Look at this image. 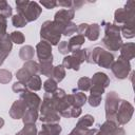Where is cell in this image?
<instances>
[{
  "mask_svg": "<svg viewBox=\"0 0 135 135\" xmlns=\"http://www.w3.org/2000/svg\"><path fill=\"white\" fill-rule=\"evenodd\" d=\"M64 26L65 24H61L55 21H45L41 26L40 37L43 41H46L51 45H56L60 40Z\"/></svg>",
  "mask_w": 135,
  "mask_h": 135,
  "instance_id": "1",
  "label": "cell"
},
{
  "mask_svg": "<svg viewBox=\"0 0 135 135\" xmlns=\"http://www.w3.org/2000/svg\"><path fill=\"white\" fill-rule=\"evenodd\" d=\"M104 37L102 38V44L110 51H118L122 45L120 37V26L115 23H107L104 25Z\"/></svg>",
  "mask_w": 135,
  "mask_h": 135,
  "instance_id": "2",
  "label": "cell"
},
{
  "mask_svg": "<svg viewBox=\"0 0 135 135\" xmlns=\"http://www.w3.org/2000/svg\"><path fill=\"white\" fill-rule=\"evenodd\" d=\"M134 16H135V2L129 1L127 2L123 8H118L115 12V17H114L115 24L121 26L126 22L130 20H134Z\"/></svg>",
  "mask_w": 135,
  "mask_h": 135,
  "instance_id": "3",
  "label": "cell"
},
{
  "mask_svg": "<svg viewBox=\"0 0 135 135\" xmlns=\"http://www.w3.org/2000/svg\"><path fill=\"white\" fill-rule=\"evenodd\" d=\"M120 103V98L117 93L109 92L105 98V117L107 120L116 122V113L118 105Z\"/></svg>",
  "mask_w": 135,
  "mask_h": 135,
  "instance_id": "4",
  "label": "cell"
},
{
  "mask_svg": "<svg viewBox=\"0 0 135 135\" xmlns=\"http://www.w3.org/2000/svg\"><path fill=\"white\" fill-rule=\"evenodd\" d=\"M133 112L134 108L130 102H128L127 100H120L116 113V122H118V124H126L132 118Z\"/></svg>",
  "mask_w": 135,
  "mask_h": 135,
  "instance_id": "5",
  "label": "cell"
},
{
  "mask_svg": "<svg viewBox=\"0 0 135 135\" xmlns=\"http://www.w3.org/2000/svg\"><path fill=\"white\" fill-rule=\"evenodd\" d=\"M110 69L117 79H124L128 77V75L131 71V64H130V61H128L119 56L118 60L114 61Z\"/></svg>",
  "mask_w": 135,
  "mask_h": 135,
  "instance_id": "6",
  "label": "cell"
},
{
  "mask_svg": "<svg viewBox=\"0 0 135 135\" xmlns=\"http://www.w3.org/2000/svg\"><path fill=\"white\" fill-rule=\"evenodd\" d=\"M37 56L40 62H53L52 46L46 41H41L36 45Z\"/></svg>",
  "mask_w": 135,
  "mask_h": 135,
  "instance_id": "7",
  "label": "cell"
},
{
  "mask_svg": "<svg viewBox=\"0 0 135 135\" xmlns=\"http://www.w3.org/2000/svg\"><path fill=\"white\" fill-rule=\"evenodd\" d=\"M20 99L24 101L27 109H34V110H37L39 108L41 101V99L36 93H33L27 89L20 93Z\"/></svg>",
  "mask_w": 135,
  "mask_h": 135,
  "instance_id": "8",
  "label": "cell"
},
{
  "mask_svg": "<svg viewBox=\"0 0 135 135\" xmlns=\"http://www.w3.org/2000/svg\"><path fill=\"white\" fill-rule=\"evenodd\" d=\"M18 14H21L27 22H31V21L36 20L39 17V15L41 14V8L37 2L30 1L28 4L26 5V7L21 13H18Z\"/></svg>",
  "mask_w": 135,
  "mask_h": 135,
  "instance_id": "9",
  "label": "cell"
},
{
  "mask_svg": "<svg viewBox=\"0 0 135 135\" xmlns=\"http://www.w3.org/2000/svg\"><path fill=\"white\" fill-rule=\"evenodd\" d=\"M26 110H27V107L24 103V101L19 99V100H16L12 104L11 110H9V115L14 119H20V118L23 117V115H24Z\"/></svg>",
  "mask_w": 135,
  "mask_h": 135,
  "instance_id": "10",
  "label": "cell"
},
{
  "mask_svg": "<svg viewBox=\"0 0 135 135\" xmlns=\"http://www.w3.org/2000/svg\"><path fill=\"white\" fill-rule=\"evenodd\" d=\"M40 112H41V116L52 114V113H56V110H55V107H54V99H53V96H52L51 93H45L44 94L42 104L40 105Z\"/></svg>",
  "mask_w": 135,
  "mask_h": 135,
  "instance_id": "11",
  "label": "cell"
},
{
  "mask_svg": "<svg viewBox=\"0 0 135 135\" xmlns=\"http://www.w3.org/2000/svg\"><path fill=\"white\" fill-rule=\"evenodd\" d=\"M12 50V40L9 35H5L0 39V65L4 62Z\"/></svg>",
  "mask_w": 135,
  "mask_h": 135,
  "instance_id": "12",
  "label": "cell"
},
{
  "mask_svg": "<svg viewBox=\"0 0 135 135\" xmlns=\"http://www.w3.org/2000/svg\"><path fill=\"white\" fill-rule=\"evenodd\" d=\"M74 13H75V11L73 8L60 9L55 14L54 21L61 23V24H66L69 22H71V20L74 18Z\"/></svg>",
  "mask_w": 135,
  "mask_h": 135,
  "instance_id": "13",
  "label": "cell"
},
{
  "mask_svg": "<svg viewBox=\"0 0 135 135\" xmlns=\"http://www.w3.org/2000/svg\"><path fill=\"white\" fill-rule=\"evenodd\" d=\"M114 62V56L113 54H111L110 52L105 51V50H101V52L99 53L97 59H96V63L101 66V68H105V69H110L112 63Z\"/></svg>",
  "mask_w": 135,
  "mask_h": 135,
  "instance_id": "14",
  "label": "cell"
},
{
  "mask_svg": "<svg viewBox=\"0 0 135 135\" xmlns=\"http://www.w3.org/2000/svg\"><path fill=\"white\" fill-rule=\"evenodd\" d=\"M91 83H92V85H97V86L105 89L110 84V79L104 73L97 72L93 75V77L91 79Z\"/></svg>",
  "mask_w": 135,
  "mask_h": 135,
  "instance_id": "15",
  "label": "cell"
},
{
  "mask_svg": "<svg viewBox=\"0 0 135 135\" xmlns=\"http://www.w3.org/2000/svg\"><path fill=\"white\" fill-rule=\"evenodd\" d=\"M135 56V44L132 42L129 43H122L121 47H120V57L130 61L131 59H133Z\"/></svg>",
  "mask_w": 135,
  "mask_h": 135,
  "instance_id": "16",
  "label": "cell"
},
{
  "mask_svg": "<svg viewBox=\"0 0 135 135\" xmlns=\"http://www.w3.org/2000/svg\"><path fill=\"white\" fill-rule=\"evenodd\" d=\"M120 31L123 35L124 38H133L135 36V22L134 20H130L128 22H126L124 24H122L120 26Z\"/></svg>",
  "mask_w": 135,
  "mask_h": 135,
  "instance_id": "17",
  "label": "cell"
},
{
  "mask_svg": "<svg viewBox=\"0 0 135 135\" xmlns=\"http://www.w3.org/2000/svg\"><path fill=\"white\" fill-rule=\"evenodd\" d=\"M80 62L74 57V56H65L62 61V66L65 69H73L75 71H78L80 68Z\"/></svg>",
  "mask_w": 135,
  "mask_h": 135,
  "instance_id": "18",
  "label": "cell"
},
{
  "mask_svg": "<svg viewBox=\"0 0 135 135\" xmlns=\"http://www.w3.org/2000/svg\"><path fill=\"white\" fill-rule=\"evenodd\" d=\"M37 118H38V113L37 110L34 109H27L22 117L24 124H35Z\"/></svg>",
  "mask_w": 135,
  "mask_h": 135,
  "instance_id": "19",
  "label": "cell"
},
{
  "mask_svg": "<svg viewBox=\"0 0 135 135\" xmlns=\"http://www.w3.org/2000/svg\"><path fill=\"white\" fill-rule=\"evenodd\" d=\"M93 123H94V117L92 115H90V114H86V115H84L83 117H81L78 120V122H77L75 128L76 129H80V130H86Z\"/></svg>",
  "mask_w": 135,
  "mask_h": 135,
  "instance_id": "20",
  "label": "cell"
},
{
  "mask_svg": "<svg viewBox=\"0 0 135 135\" xmlns=\"http://www.w3.org/2000/svg\"><path fill=\"white\" fill-rule=\"evenodd\" d=\"M84 36L91 41H96L99 37V25L96 23L89 25Z\"/></svg>",
  "mask_w": 135,
  "mask_h": 135,
  "instance_id": "21",
  "label": "cell"
},
{
  "mask_svg": "<svg viewBox=\"0 0 135 135\" xmlns=\"http://www.w3.org/2000/svg\"><path fill=\"white\" fill-rule=\"evenodd\" d=\"M42 131L47 135H59L61 132V127L58 123H43Z\"/></svg>",
  "mask_w": 135,
  "mask_h": 135,
  "instance_id": "22",
  "label": "cell"
},
{
  "mask_svg": "<svg viewBox=\"0 0 135 135\" xmlns=\"http://www.w3.org/2000/svg\"><path fill=\"white\" fill-rule=\"evenodd\" d=\"M26 89L30 91H39L41 89V79L38 75H33L26 83Z\"/></svg>",
  "mask_w": 135,
  "mask_h": 135,
  "instance_id": "23",
  "label": "cell"
},
{
  "mask_svg": "<svg viewBox=\"0 0 135 135\" xmlns=\"http://www.w3.org/2000/svg\"><path fill=\"white\" fill-rule=\"evenodd\" d=\"M64 77H65V70L62 66V64L53 68V72H52L51 78H53L56 82H60V81L63 80Z\"/></svg>",
  "mask_w": 135,
  "mask_h": 135,
  "instance_id": "24",
  "label": "cell"
},
{
  "mask_svg": "<svg viewBox=\"0 0 135 135\" xmlns=\"http://www.w3.org/2000/svg\"><path fill=\"white\" fill-rule=\"evenodd\" d=\"M34 47L31 46V45H25L23 47H21L20 52H19V56L22 60L24 61H28V60H32L33 57H34Z\"/></svg>",
  "mask_w": 135,
  "mask_h": 135,
  "instance_id": "25",
  "label": "cell"
},
{
  "mask_svg": "<svg viewBox=\"0 0 135 135\" xmlns=\"http://www.w3.org/2000/svg\"><path fill=\"white\" fill-rule=\"evenodd\" d=\"M72 99H73V107L75 108H81L86 100V96L84 93L81 92H76L72 94Z\"/></svg>",
  "mask_w": 135,
  "mask_h": 135,
  "instance_id": "26",
  "label": "cell"
},
{
  "mask_svg": "<svg viewBox=\"0 0 135 135\" xmlns=\"http://www.w3.org/2000/svg\"><path fill=\"white\" fill-rule=\"evenodd\" d=\"M84 42V36H81V35H76L74 37H72L69 41V45H70V49H71V52L74 51V50H78Z\"/></svg>",
  "mask_w": 135,
  "mask_h": 135,
  "instance_id": "27",
  "label": "cell"
},
{
  "mask_svg": "<svg viewBox=\"0 0 135 135\" xmlns=\"http://www.w3.org/2000/svg\"><path fill=\"white\" fill-rule=\"evenodd\" d=\"M25 71H27L32 76L33 75H37V73H39V64L36 62V61H34V60H28V61H26L24 64H23V66H22Z\"/></svg>",
  "mask_w": 135,
  "mask_h": 135,
  "instance_id": "28",
  "label": "cell"
},
{
  "mask_svg": "<svg viewBox=\"0 0 135 135\" xmlns=\"http://www.w3.org/2000/svg\"><path fill=\"white\" fill-rule=\"evenodd\" d=\"M52 72H53L52 62H40V64H39V73L40 74L47 76V77H51Z\"/></svg>",
  "mask_w": 135,
  "mask_h": 135,
  "instance_id": "29",
  "label": "cell"
},
{
  "mask_svg": "<svg viewBox=\"0 0 135 135\" xmlns=\"http://www.w3.org/2000/svg\"><path fill=\"white\" fill-rule=\"evenodd\" d=\"M16 77H17V79H18L19 82H21L22 84L26 85V83H27V81L30 80V78L32 77V75H31L27 71H25V70L22 68V69H20V70L16 73Z\"/></svg>",
  "mask_w": 135,
  "mask_h": 135,
  "instance_id": "30",
  "label": "cell"
},
{
  "mask_svg": "<svg viewBox=\"0 0 135 135\" xmlns=\"http://www.w3.org/2000/svg\"><path fill=\"white\" fill-rule=\"evenodd\" d=\"M40 120L43 123H57L60 120V115L57 112L52 113V114H47V115H43L40 117Z\"/></svg>",
  "mask_w": 135,
  "mask_h": 135,
  "instance_id": "31",
  "label": "cell"
},
{
  "mask_svg": "<svg viewBox=\"0 0 135 135\" xmlns=\"http://www.w3.org/2000/svg\"><path fill=\"white\" fill-rule=\"evenodd\" d=\"M43 89H44V91L46 92V93H54L57 89H58V86H57V82L53 79V78H49L47 80H45L44 81V83H43Z\"/></svg>",
  "mask_w": 135,
  "mask_h": 135,
  "instance_id": "32",
  "label": "cell"
},
{
  "mask_svg": "<svg viewBox=\"0 0 135 135\" xmlns=\"http://www.w3.org/2000/svg\"><path fill=\"white\" fill-rule=\"evenodd\" d=\"M16 135H37V129L35 124H24V128L20 130Z\"/></svg>",
  "mask_w": 135,
  "mask_h": 135,
  "instance_id": "33",
  "label": "cell"
},
{
  "mask_svg": "<svg viewBox=\"0 0 135 135\" xmlns=\"http://www.w3.org/2000/svg\"><path fill=\"white\" fill-rule=\"evenodd\" d=\"M12 23L16 27H23L24 25H26L27 21L21 14H16L15 16L12 17Z\"/></svg>",
  "mask_w": 135,
  "mask_h": 135,
  "instance_id": "34",
  "label": "cell"
},
{
  "mask_svg": "<svg viewBox=\"0 0 135 135\" xmlns=\"http://www.w3.org/2000/svg\"><path fill=\"white\" fill-rule=\"evenodd\" d=\"M78 85H77V88L79 89V90H81V91H89L90 89H91V85H92V83H91V79L90 78H88V77H81L79 80H78V83H77Z\"/></svg>",
  "mask_w": 135,
  "mask_h": 135,
  "instance_id": "35",
  "label": "cell"
},
{
  "mask_svg": "<svg viewBox=\"0 0 135 135\" xmlns=\"http://www.w3.org/2000/svg\"><path fill=\"white\" fill-rule=\"evenodd\" d=\"M0 12L5 18L12 16V7L6 1H0Z\"/></svg>",
  "mask_w": 135,
  "mask_h": 135,
  "instance_id": "36",
  "label": "cell"
},
{
  "mask_svg": "<svg viewBox=\"0 0 135 135\" xmlns=\"http://www.w3.org/2000/svg\"><path fill=\"white\" fill-rule=\"evenodd\" d=\"M72 53H73L72 56H74L80 63H82V62L85 61V59H86V50H80V49H78V50L72 51Z\"/></svg>",
  "mask_w": 135,
  "mask_h": 135,
  "instance_id": "37",
  "label": "cell"
},
{
  "mask_svg": "<svg viewBox=\"0 0 135 135\" xmlns=\"http://www.w3.org/2000/svg\"><path fill=\"white\" fill-rule=\"evenodd\" d=\"M12 80V73L8 70L0 69V83H8Z\"/></svg>",
  "mask_w": 135,
  "mask_h": 135,
  "instance_id": "38",
  "label": "cell"
},
{
  "mask_svg": "<svg viewBox=\"0 0 135 135\" xmlns=\"http://www.w3.org/2000/svg\"><path fill=\"white\" fill-rule=\"evenodd\" d=\"M9 38H11L12 42H15L17 44H21V43L24 42V36L20 32H13L9 35Z\"/></svg>",
  "mask_w": 135,
  "mask_h": 135,
  "instance_id": "39",
  "label": "cell"
},
{
  "mask_svg": "<svg viewBox=\"0 0 135 135\" xmlns=\"http://www.w3.org/2000/svg\"><path fill=\"white\" fill-rule=\"evenodd\" d=\"M76 31H77V26H76V24L73 23V22H69V23L65 24L62 34L65 35V36H71V35L74 34Z\"/></svg>",
  "mask_w": 135,
  "mask_h": 135,
  "instance_id": "40",
  "label": "cell"
},
{
  "mask_svg": "<svg viewBox=\"0 0 135 135\" xmlns=\"http://www.w3.org/2000/svg\"><path fill=\"white\" fill-rule=\"evenodd\" d=\"M6 18L0 14V39L6 35Z\"/></svg>",
  "mask_w": 135,
  "mask_h": 135,
  "instance_id": "41",
  "label": "cell"
},
{
  "mask_svg": "<svg viewBox=\"0 0 135 135\" xmlns=\"http://www.w3.org/2000/svg\"><path fill=\"white\" fill-rule=\"evenodd\" d=\"M58 50L61 54L63 55H66L68 53L71 52V49H70V45H69V42L68 41H62L59 43V46H58Z\"/></svg>",
  "mask_w": 135,
  "mask_h": 135,
  "instance_id": "42",
  "label": "cell"
},
{
  "mask_svg": "<svg viewBox=\"0 0 135 135\" xmlns=\"http://www.w3.org/2000/svg\"><path fill=\"white\" fill-rule=\"evenodd\" d=\"M88 100H89L90 105H92V107H97V105H99L100 102H101V96L90 95L89 98H88Z\"/></svg>",
  "mask_w": 135,
  "mask_h": 135,
  "instance_id": "43",
  "label": "cell"
},
{
  "mask_svg": "<svg viewBox=\"0 0 135 135\" xmlns=\"http://www.w3.org/2000/svg\"><path fill=\"white\" fill-rule=\"evenodd\" d=\"M12 89H13V91H14L15 93H19V94H20L21 92H23V91L26 90V86H25L24 84H22L21 82L18 81V82H15V83L13 84V88H12Z\"/></svg>",
  "mask_w": 135,
  "mask_h": 135,
  "instance_id": "44",
  "label": "cell"
},
{
  "mask_svg": "<svg viewBox=\"0 0 135 135\" xmlns=\"http://www.w3.org/2000/svg\"><path fill=\"white\" fill-rule=\"evenodd\" d=\"M40 3L45 7V8H54L57 5V2L55 0H49V1H40Z\"/></svg>",
  "mask_w": 135,
  "mask_h": 135,
  "instance_id": "45",
  "label": "cell"
},
{
  "mask_svg": "<svg viewBox=\"0 0 135 135\" xmlns=\"http://www.w3.org/2000/svg\"><path fill=\"white\" fill-rule=\"evenodd\" d=\"M88 26H89V24H86V23H81V24H79V25L77 26L78 35L84 36V34H85V32H86V30H88Z\"/></svg>",
  "mask_w": 135,
  "mask_h": 135,
  "instance_id": "46",
  "label": "cell"
},
{
  "mask_svg": "<svg viewBox=\"0 0 135 135\" xmlns=\"http://www.w3.org/2000/svg\"><path fill=\"white\" fill-rule=\"evenodd\" d=\"M80 114H81V109L80 108H75V107L71 108V117H76L77 118Z\"/></svg>",
  "mask_w": 135,
  "mask_h": 135,
  "instance_id": "47",
  "label": "cell"
},
{
  "mask_svg": "<svg viewBox=\"0 0 135 135\" xmlns=\"http://www.w3.org/2000/svg\"><path fill=\"white\" fill-rule=\"evenodd\" d=\"M57 5H60V6H63L65 8H72V5H73V2L72 1H59L57 2Z\"/></svg>",
  "mask_w": 135,
  "mask_h": 135,
  "instance_id": "48",
  "label": "cell"
},
{
  "mask_svg": "<svg viewBox=\"0 0 135 135\" xmlns=\"http://www.w3.org/2000/svg\"><path fill=\"white\" fill-rule=\"evenodd\" d=\"M112 135H124V130L122 128H120V127L117 126L115 128V130L113 131V134Z\"/></svg>",
  "mask_w": 135,
  "mask_h": 135,
  "instance_id": "49",
  "label": "cell"
},
{
  "mask_svg": "<svg viewBox=\"0 0 135 135\" xmlns=\"http://www.w3.org/2000/svg\"><path fill=\"white\" fill-rule=\"evenodd\" d=\"M98 133V129H88L85 131V134L84 135H96Z\"/></svg>",
  "mask_w": 135,
  "mask_h": 135,
  "instance_id": "50",
  "label": "cell"
},
{
  "mask_svg": "<svg viewBox=\"0 0 135 135\" xmlns=\"http://www.w3.org/2000/svg\"><path fill=\"white\" fill-rule=\"evenodd\" d=\"M82 4H83V2H73V5L72 6H75L76 8H79Z\"/></svg>",
  "mask_w": 135,
  "mask_h": 135,
  "instance_id": "51",
  "label": "cell"
},
{
  "mask_svg": "<svg viewBox=\"0 0 135 135\" xmlns=\"http://www.w3.org/2000/svg\"><path fill=\"white\" fill-rule=\"evenodd\" d=\"M3 124H4V120H3V119L0 117V129L3 127Z\"/></svg>",
  "mask_w": 135,
  "mask_h": 135,
  "instance_id": "52",
  "label": "cell"
},
{
  "mask_svg": "<svg viewBox=\"0 0 135 135\" xmlns=\"http://www.w3.org/2000/svg\"><path fill=\"white\" fill-rule=\"evenodd\" d=\"M38 135H47V134H45V133H44V132H43V131L41 130V131H40V132L38 133Z\"/></svg>",
  "mask_w": 135,
  "mask_h": 135,
  "instance_id": "53",
  "label": "cell"
},
{
  "mask_svg": "<svg viewBox=\"0 0 135 135\" xmlns=\"http://www.w3.org/2000/svg\"><path fill=\"white\" fill-rule=\"evenodd\" d=\"M69 135H74V134H73V133H72V132H71V133H70V134H69Z\"/></svg>",
  "mask_w": 135,
  "mask_h": 135,
  "instance_id": "54",
  "label": "cell"
}]
</instances>
